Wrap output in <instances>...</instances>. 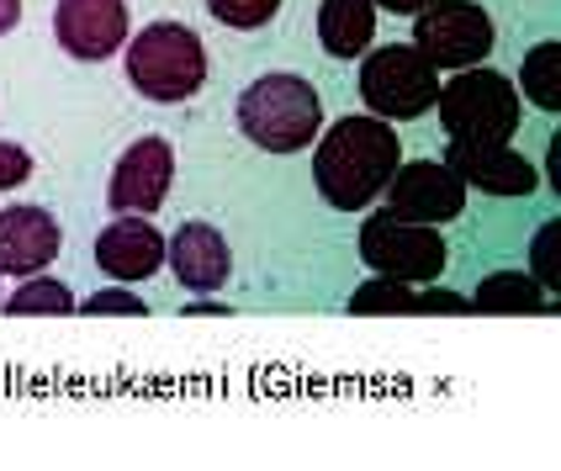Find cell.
I'll return each mask as SVG.
<instances>
[{
  "label": "cell",
  "mask_w": 561,
  "mask_h": 471,
  "mask_svg": "<svg viewBox=\"0 0 561 471\" xmlns=\"http://www.w3.org/2000/svg\"><path fill=\"white\" fill-rule=\"evenodd\" d=\"M360 260L376 276H392L403 286L439 282L445 271V239L435 233V222H408L398 212H371L360 222Z\"/></svg>",
  "instance_id": "cell-6"
},
{
  "label": "cell",
  "mask_w": 561,
  "mask_h": 471,
  "mask_svg": "<svg viewBox=\"0 0 561 471\" xmlns=\"http://www.w3.org/2000/svg\"><path fill=\"white\" fill-rule=\"evenodd\" d=\"M381 196H387V212H398L408 222H450L461 218V207H467V186L450 175L445 159L398 164Z\"/></svg>",
  "instance_id": "cell-8"
},
{
  "label": "cell",
  "mask_w": 561,
  "mask_h": 471,
  "mask_svg": "<svg viewBox=\"0 0 561 471\" xmlns=\"http://www.w3.org/2000/svg\"><path fill=\"white\" fill-rule=\"evenodd\" d=\"M54 37H59L64 54L85 64L112 59L127 43V0H59Z\"/></svg>",
  "instance_id": "cell-10"
},
{
  "label": "cell",
  "mask_w": 561,
  "mask_h": 471,
  "mask_svg": "<svg viewBox=\"0 0 561 471\" xmlns=\"http://www.w3.org/2000/svg\"><path fill=\"white\" fill-rule=\"evenodd\" d=\"M493 43H499V27L477 0H435L413 22V48L435 69H471L493 54Z\"/></svg>",
  "instance_id": "cell-7"
},
{
  "label": "cell",
  "mask_w": 561,
  "mask_h": 471,
  "mask_svg": "<svg viewBox=\"0 0 561 471\" xmlns=\"http://www.w3.org/2000/svg\"><path fill=\"white\" fill-rule=\"evenodd\" d=\"M170 181H175V149H170V138L149 133V138H138V143L117 159L106 202H112L117 212L154 218L159 207H164V196H170Z\"/></svg>",
  "instance_id": "cell-9"
},
{
  "label": "cell",
  "mask_w": 561,
  "mask_h": 471,
  "mask_svg": "<svg viewBox=\"0 0 561 471\" xmlns=\"http://www.w3.org/2000/svg\"><path fill=\"white\" fill-rule=\"evenodd\" d=\"M27 175H32V154L0 138V191H16Z\"/></svg>",
  "instance_id": "cell-23"
},
{
  "label": "cell",
  "mask_w": 561,
  "mask_h": 471,
  "mask_svg": "<svg viewBox=\"0 0 561 471\" xmlns=\"http://www.w3.org/2000/svg\"><path fill=\"white\" fill-rule=\"evenodd\" d=\"M439 123L456 143H508L519 133V91L499 69H456V80L435 95Z\"/></svg>",
  "instance_id": "cell-4"
},
{
  "label": "cell",
  "mask_w": 561,
  "mask_h": 471,
  "mask_svg": "<svg viewBox=\"0 0 561 471\" xmlns=\"http://www.w3.org/2000/svg\"><path fill=\"white\" fill-rule=\"evenodd\" d=\"M11 318H32V313H54V318H64V313H75V291L64 282H54V276H27V286H16L11 291V302H0Z\"/></svg>",
  "instance_id": "cell-18"
},
{
  "label": "cell",
  "mask_w": 561,
  "mask_h": 471,
  "mask_svg": "<svg viewBox=\"0 0 561 471\" xmlns=\"http://www.w3.org/2000/svg\"><path fill=\"white\" fill-rule=\"evenodd\" d=\"M450 175L467 191H488V196H530L540 191V175L525 154H514L508 143H456L445 149Z\"/></svg>",
  "instance_id": "cell-11"
},
{
  "label": "cell",
  "mask_w": 561,
  "mask_h": 471,
  "mask_svg": "<svg viewBox=\"0 0 561 471\" xmlns=\"http://www.w3.org/2000/svg\"><path fill=\"white\" fill-rule=\"evenodd\" d=\"M127 85L149 101H186L207 85V48L186 22H149L127 43Z\"/></svg>",
  "instance_id": "cell-3"
},
{
  "label": "cell",
  "mask_w": 561,
  "mask_h": 471,
  "mask_svg": "<svg viewBox=\"0 0 561 471\" xmlns=\"http://www.w3.org/2000/svg\"><path fill=\"white\" fill-rule=\"evenodd\" d=\"M376 5H387V11H403V16H419L424 5H435V0H376Z\"/></svg>",
  "instance_id": "cell-25"
},
{
  "label": "cell",
  "mask_w": 561,
  "mask_h": 471,
  "mask_svg": "<svg viewBox=\"0 0 561 471\" xmlns=\"http://www.w3.org/2000/svg\"><path fill=\"white\" fill-rule=\"evenodd\" d=\"M350 313H419V297L403 282H392V276H371L350 297Z\"/></svg>",
  "instance_id": "cell-19"
},
{
  "label": "cell",
  "mask_w": 561,
  "mask_h": 471,
  "mask_svg": "<svg viewBox=\"0 0 561 471\" xmlns=\"http://www.w3.org/2000/svg\"><path fill=\"white\" fill-rule=\"evenodd\" d=\"M376 37V0H323L318 5V43L334 59L366 54Z\"/></svg>",
  "instance_id": "cell-15"
},
{
  "label": "cell",
  "mask_w": 561,
  "mask_h": 471,
  "mask_svg": "<svg viewBox=\"0 0 561 471\" xmlns=\"http://www.w3.org/2000/svg\"><path fill=\"white\" fill-rule=\"evenodd\" d=\"M398 164H403V143L381 117H344L318 143L312 181L334 212H360L387 191Z\"/></svg>",
  "instance_id": "cell-1"
},
{
  "label": "cell",
  "mask_w": 561,
  "mask_h": 471,
  "mask_svg": "<svg viewBox=\"0 0 561 471\" xmlns=\"http://www.w3.org/2000/svg\"><path fill=\"white\" fill-rule=\"evenodd\" d=\"M360 95L381 123H413L435 106L439 95V69L419 48L408 43H387L360 64Z\"/></svg>",
  "instance_id": "cell-5"
},
{
  "label": "cell",
  "mask_w": 561,
  "mask_h": 471,
  "mask_svg": "<svg viewBox=\"0 0 561 471\" xmlns=\"http://www.w3.org/2000/svg\"><path fill=\"white\" fill-rule=\"evenodd\" d=\"M207 11L218 16L222 27H233V32H254V27H265L271 16L280 11V0H207Z\"/></svg>",
  "instance_id": "cell-20"
},
{
  "label": "cell",
  "mask_w": 561,
  "mask_h": 471,
  "mask_svg": "<svg viewBox=\"0 0 561 471\" xmlns=\"http://www.w3.org/2000/svg\"><path fill=\"white\" fill-rule=\"evenodd\" d=\"M22 22V0H0V37Z\"/></svg>",
  "instance_id": "cell-24"
},
{
  "label": "cell",
  "mask_w": 561,
  "mask_h": 471,
  "mask_svg": "<svg viewBox=\"0 0 561 471\" xmlns=\"http://www.w3.org/2000/svg\"><path fill=\"white\" fill-rule=\"evenodd\" d=\"M164 260L175 271V282L186 291H218L228 286V271H233V254H228V239H222L213 222H181L164 244Z\"/></svg>",
  "instance_id": "cell-13"
},
{
  "label": "cell",
  "mask_w": 561,
  "mask_h": 471,
  "mask_svg": "<svg viewBox=\"0 0 561 471\" xmlns=\"http://www.w3.org/2000/svg\"><path fill=\"white\" fill-rule=\"evenodd\" d=\"M471 308H477V313H551V308H557V297L535 282V276L499 271V276H488V282L477 286Z\"/></svg>",
  "instance_id": "cell-16"
},
{
  "label": "cell",
  "mask_w": 561,
  "mask_h": 471,
  "mask_svg": "<svg viewBox=\"0 0 561 471\" xmlns=\"http://www.w3.org/2000/svg\"><path fill=\"white\" fill-rule=\"evenodd\" d=\"M64 233L43 207H5L0 212V276H37L54 265Z\"/></svg>",
  "instance_id": "cell-14"
},
{
  "label": "cell",
  "mask_w": 561,
  "mask_h": 471,
  "mask_svg": "<svg viewBox=\"0 0 561 471\" xmlns=\"http://www.w3.org/2000/svg\"><path fill=\"white\" fill-rule=\"evenodd\" d=\"M557 239H561V222H540V233H535V250H530V276L551 297L561 291V265H557Z\"/></svg>",
  "instance_id": "cell-21"
},
{
  "label": "cell",
  "mask_w": 561,
  "mask_h": 471,
  "mask_svg": "<svg viewBox=\"0 0 561 471\" xmlns=\"http://www.w3.org/2000/svg\"><path fill=\"white\" fill-rule=\"evenodd\" d=\"M239 127L265 154H297V149H312L323 127V101L302 74H260L239 95Z\"/></svg>",
  "instance_id": "cell-2"
},
{
  "label": "cell",
  "mask_w": 561,
  "mask_h": 471,
  "mask_svg": "<svg viewBox=\"0 0 561 471\" xmlns=\"http://www.w3.org/2000/svg\"><path fill=\"white\" fill-rule=\"evenodd\" d=\"M80 308H85V313H95V318H101V313L144 318V313H149V302H144L138 291H127V286H106V291H95V297H85Z\"/></svg>",
  "instance_id": "cell-22"
},
{
  "label": "cell",
  "mask_w": 561,
  "mask_h": 471,
  "mask_svg": "<svg viewBox=\"0 0 561 471\" xmlns=\"http://www.w3.org/2000/svg\"><path fill=\"white\" fill-rule=\"evenodd\" d=\"M95 265H101V276H112V282H123V286L149 282L159 265H164V233L149 218L123 212L117 222H106L95 233Z\"/></svg>",
  "instance_id": "cell-12"
},
{
  "label": "cell",
  "mask_w": 561,
  "mask_h": 471,
  "mask_svg": "<svg viewBox=\"0 0 561 471\" xmlns=\"http://www.w3.org/2000/svg\"><path fill=\"white\" fill-rule=\"evenodd\" d=\"M519 85L540 112H561V43H535L525 54Z\"/></svg>",
  "instance_id": "cell-17"
}]
</instances>
